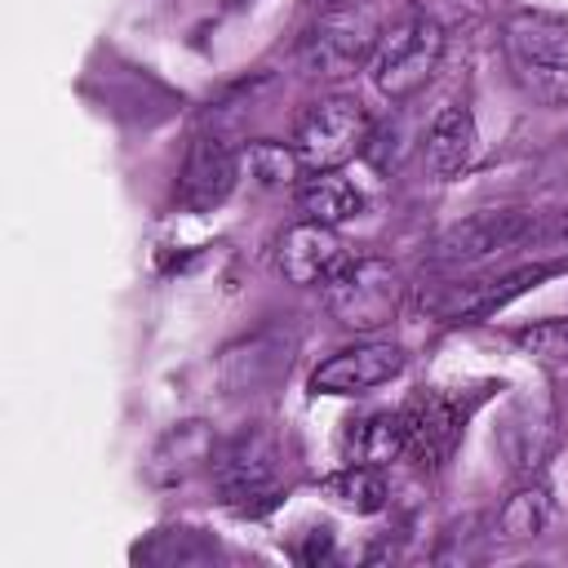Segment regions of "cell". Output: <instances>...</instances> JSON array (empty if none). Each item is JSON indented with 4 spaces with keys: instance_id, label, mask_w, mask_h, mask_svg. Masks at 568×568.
<instances>
[{
    "instance_id": "cell-6",
    "label": "cell",
    "mask_w": 568,
    "mask_h": 568,
    "mask_svg": "<svg viewBox=\"0 0 568 568\" xmlns=\"http://www.w3.org/2000/svg\"><path fill=\"white\" fill-rule=\"evenodd\" d=\"M368 111L346 98V93H333V98H320L306 106V115L297 120V155H302V169L306 173H320V169H342L346 160H355L364 146H368Z\"/></svg>"
},
{
    "instance_id": "cell-11",
    "label": "cell",
    "mask_w": 568,
    "mask_h": 568,
    "mask_svg": "<svg viewBox=\"0 0 568 568\" xmlns=\"http://www.w3.org/2000/svg\"><path fill=\"white\" fill-rule=\"evenodd\" d=\"M475 160V115L466 106H444L430 129H426V142H422V164L435 182H448L457 178L466 164Z\"/></svg>"
},
{
    "instance_id": "cell-9",
    "label": "cell",
    "mask_w": 568,
    "mask_h": 568,
    "mask_svg": "<svg viewBox=\"0 0 568 568\" xmlns=\"http://www.w3.org/2000/svg\"><path fill=\"white\" fill-rule=\"evenodd\" d=\"M213 457H217V430L204 417H186L155 439V448L142 466V479L155 488H173L200 470H213Z\"/></svg>"
},
{
    "instance_id": "cell-7",
    "label": "cell",
    "mask_w": 568,
    "mask_h": 568,
    "mask_svg": "<svg viewBox=\"0 0 568 568\" xmlns=\"http://www.w3.org/2000/svg\"><path fill=\"white\" fill-rule=\"evenodd\" d=\"M240 151L217 138V133H195L191 146H186V160H182V173H178V204L186 213H209L217 209L235 182H240Z\"/></svg>"
},
{
    "instance_id": "cell-19",
    "label": "cell",
    "mask_w": 568,
    "mask_h": 568,
    "mask_svg": "<svg viewBox=\"0 0 568 568\" xmlns=\"http://www.w3.org/2000/svg\"><path fill=\"white\" fill-rule=\"evenodd\" d=\"M240 160L248 164V178L257 186H293L302 173L297 146H284V142H248Z\"/></svg>"
},
{
    "instance_id": "cell-5",
    "label": "cell",
    "mask_w": 568,
    "mask_h": 568,
    "mask_svg": "<svg viewBox=\"0 0 568 568\" xmlns=\"http://www.w3.org/2000/svg\"><path fill=\"white\" fill-rule=\"evenodd\" d=\"M213 484L240 515H257L280 497V444L266 430H244L213 457Z\"/></svg>"
},
{
    "instance_id": "cell-14",
    "label": "cell",
    "mask_w": 568,
    "mask_h": 568,
    "mask_svg": "<svg viewBox=\"0 0 568 568\" xmlns=\"http://www.w3.org/2000/svg\"><path fill=\"white\" fill-rule=\"evenodd\" d=\"M346 453H351V462H364V466H390L395 457H404L408 453L404 413H368V417L351 422Z\"/></svg>"
},
{
    "instance_id": "cell-13",
    "label": "cell",
    "mask_w": 568,
    "mask_h": 568,
    "mask_svg": "<svg viewBox=\"0 0 568 568\" xmlns=\"http://www.w3.org/2000/svg\"><path fill=\"white\" fill-rule=\"evenodd\" d=\"M404 426H408V453L422 466H439L462 435V417H457L453 399H444V395H426L422 404H413L404 413Z\"/></svg>"
},
{
    "instance_id": "cell-15",
    "label": "cell",
    "mask_w": 568,
    "mask_h": 568,
    "mask_svg": "<svg viewBox=\"0 0 568 568\" xmlns=\"http://www.w3.org/2000/svg\"><path fill=\"white\" fill-rule=\"evenodd\" d=\"M297 204L311 222H328V226H342L351 222L359 209H364V195L355 182H346L337 169H320L311 173L302 186H297Z\"/></svg>"
},
{
    "instance_id": "cell-16",
    "label": "cell",
    "mask_w": 568,
    "mask_h": 568,
    "mask_svg": "<svg viewBox=\"0 0 568 568\" xmlns=\"http://www.w3.org/2000/svg\"><path fill=\"white\" fill-rule=\"evenodd\" d=\"M368 27L364 22H351L346 13H333L324 27H315V36H311V44H306V58L315 62V67H324L328 75H337V71H346V67H355L364 53H368Z\"/></svg>"
},
{
    "instance_id": "cell-18",
    "label": "cell",
    "mask_w": 568,
    "mask_h": 568,
    "mask_svg": "<svg viewBox=\"0 0 568 568\" xmlns=\"http://www.w3.org/2000/svg\"><path fill=\"white\" fill-rule=\"evenodd\" d=\"M546 524H550V497L537 484L532 488H515L497 510V532L506 541H532V537L546 532Z\"/></svg>"
},
{
    "instance_id": "cell-2",
    "label": "cell",
    "mask_w": 568,
    "mask_h": 568,
    "mask_svg": "<svg viewBox=\"0 0 568 568\" xmlns=\"http://www.w3.org/2000/svg\"><path fill=\"white\" fill-rule=\"evenodd\" d=\"M568 231L564 217H550V213H532V209H488V213H475L466 222H453L444 226L435 240H430V262L435 266H479L488 257H501L510 248H524V244H537V240H550Z\"/></svg>"
},
{
    "instance_id": "cell-20",
    "label": "cell",
    "mask_w": 568,
    "mask_h": 568,
    "mask_svg": "<svg viewBox=\"0 0 568 568\" xmlns=\"http://www.w3.org/2000/svg\"><path fill=\"white\" fill-rule=\"evenodd\" d=\"M515 346H524L528 355H537L546 364H559V359H568V320L555 315V320L524 324V328H515Z\"/></svg>"
},
{
    "instance_id": "cell-3",
    "label": "cell",
    "mask_w": 568,
    "mask_h": 568,
    "mask_svg": "<svg viewBox=\"0 0 568 568\" xmlns=\"http://www.w3.org/2000/svg\"><path fill=\"white\" fill-rule=\"evenodd\" d=\"M328 315L351 333H377L386 328L404 306V275L386 257H346L324 284Z\"/></svg>"
},
{
    "instance_id": "cell-4",
    "label": "cell",
    "mask_w": 568,
    "mask_h": 568,
    "mask_svg": "<svg viewBox=\"0 0 568 568\" xmlns=\"http://www.w3.org/2000/svg\"><path fill=\"white\" fill-rule=\"evenodd\" d=\"M444 58V27L426 13L390 27L368 58V80L386 102H408L413 93H422L430 84V75L439 71Z\"/></svg>"
},
{
    "instance_id": "cell-12",
    "label": "cell",
    "mask_w": 568,
    "mask_h": 568,
    "mask_svg": "<svg viewBox=\"0 0 568 568\" xmlns=\"http://www.w3.org/2000/svg\"><path fill=\"white\" fill-rule=\"evenodd\" d=\"M559 266H546V262H537V266H519V271H510V275H488V280H470V284H453L448 288V297L444 302H435V311L439 315H448V320H457V315H488V311H497V306H506L515 293H524V288H532L537 280H546V275H555Z\"/></svg>"
},
{
    "instance_id": "cell-10",
    "label": "cell",
    "mask_w": 568,
    "mask_h": 568,
    "mask_svg": "<svg viewBox=\"0 0 568 568\" xmlns=\"http://www.w3.org/2000/svg\"><path fill=\"white\" fill-rule=\"evenodd\" d=\"M342 262H346V244H342L337 226H328V222L302 217L275 244V271L288 284H302V288L306 284H324Z\"/></svg>"
},
{
    "instance_id": "cell-21",
    "label": "cell",
    "mask_w": 568,
    "mask_h": 568,
    "mask_svg": "<svg viewBox=\"0 0 568 568\" xmlns=\"http://www.w3.org/2000/svg\"><path fill=\"white\" fill-rule=\"evenodd\" d=\"M306 4H311V9H328V13H333V9H337V4H346V0H306Z\"/></svg>"
},
{
    "instance_id": "cell-8",
    "label": "cell",
    "mask_w": 568,
    "mask_h": 568,
    "mask_svg": "<svg viewBox=\"0 0 568 568\" xmlns=\"http://www.w3.org/2000/svg\"><path fill=\"white\" fill-rule=\"evenodd\" d=\"M399 368H404V351L395 342H359V346L328 355L311 373V390L315 395H364V390L399 377Z\"/></svg>"
},
{
    "instance_id": "cell-1",
    "label": "cell",
    "mask_w": 568,
    "mask_h": 568,
    "mask_svg": "<svg viewBox=\"0 0 568 568\" xmlns=\"http://www.w3.org/2000/svg\"><path fill=\"white\" fill-rule=\"evenodd\" d=\"M501 49H506V67L515 84L528 98L546 106L568 102V18L519 9L501 27Z\"/></svg>"
},
{
    "instance_id": "cell-17",
    "label": "cell",
    "mask_w": 568,
    "mask_h": 568,
    "mask_svg": "<svg viewBox=\"0 0 568 568\" xmlns=\"http://www.w3.org/2000/svg\"><path fill=\"white\" fill-rule=\"evenodd\" d=\"M320 493L355 515H373L386 506V479H382V466H364V462H351L346 470L328 475L320 484Z\"/></svg>"
}]
</instances>
